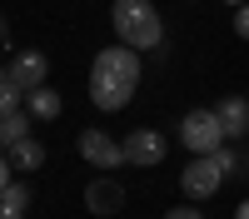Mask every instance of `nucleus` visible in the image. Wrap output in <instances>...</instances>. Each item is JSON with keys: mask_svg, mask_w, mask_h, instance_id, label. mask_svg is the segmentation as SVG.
Here are the masks:
<instances>
[{"mask_svg": "<svg viewBox=\"0 0 249 219\" xmlns=\"http://www.w3.org/2000/svg\"><path fill=\"white\" fill-rule=\"evenodd\" d=\"M234 35L249 40V0H244V5H234Z\"/></svg>", "mask_w": 249, "mask_h": 219, "instance_id": "2eb2a0df", "label": "nucleus"}, {"mask_svg": "<svg viewBox=\"0 0 249 219\" xmlns=\"http://www.w3.org/2000/svg\"><path fill=\"white\" fill-rule=\"evenodd\" d=\"M20 95H25V90L10 80V70H0V115H15L20 110Z\"/></svg>", "mask_w": 249, "mask_h": 219, "instance_id": "ddd939ff", "label": "nucleus"}, {"mask_svg": "<svg viewBox=\"0 0 249 219\" xmlns=\"http://www.w3.org/2000/svg\"><path fill=\"white\" fill-rule=\"evenodd\" d=\"M214 115H219V125H224L230 139H244L249 135V100L244 95H224L219 105H214Z\"/></svg>", "mask_w": 249, "mask_h": 219, "instance_id": "6e6552de", "label": "nucleus"}, {"mask_svg": "<svg viewBox=\"0 0 249 219\" xmlns=\"http://www.w3.org/2000/svg\"><path fill=\"white\" fill-rule=\"evenodd\" d=\"M234 219H249V199H244V204H239V209H234Z\"/></svg>", "mask_w": 249, "mask_h": 219, "instance_id": "6ab92c4d", "label": "nucleus"}, {"mask_svg": "<svg viewBox=\"0 0 249 219\" xmlns=\"http://www.w3.org/2000/svg\"><path fill=\"white\" fill-rule=\"evenodd\" d=\"M110 25L120 35V45H130V50H160V40H164V20L150 0H115Z\"/></svg>", "mask_w": 249, "mask_h": 219, "instance_id": "f03ea898", "label": "nucleus"}, {"mask_svg": "<svg viewBox=\"0 0 249 219\" xmlns=\"http://www.w3.org/2000/svg\"><path fill=\"white\" fill-rule=\"evenodd\" d=\"M244 169H249V154H244Z\"/></svg>", "mask_w": 249, "mask_h": 219, "instance_id": "412c9836", "label": "nucleus"}, {"mask_svg": "<svg viewBox=\"0 0 249 219\" xmlns=\"http://www.w3.org/2000/svg\"><path fill=\"white\" fill-rule=\"evenodd\" d=\"M25 100H30V115H35V119H60V110H65L60 90H45V85H40V90H30Z\"/></svg>", "mask_w": 249, "mask_h": 219, "instance_id": "9b49d317", "label": "nucleus"}, {"mask_svg": "<svg viewBox=\"0 0 249 219\" xmlns=\"http://www.w3.org/2000/svg\"><path fill=\"white\" fill-rule=\"evenodd\" d=\"M85 204H90L95 214H120V204H124V189H120V179H110V174H100L95 185L85 189Z\"/></svg>", "mask_w": 249, "mask_h": 219, "instance_id": "1a4fd4ad", "label": "nucleus"}, {"mask_svg": "<svg viewBox=\"0 0 249 219\" xmlns=\"http://www.w3.org/2000/svg\"><path fill=\"white\" fill-rule=\"evenodd\" d=\"M30 135V119L25 115H0V150H10V145H20V139H25Z\"/></svg>", "mask_w": 249, "mask_h": 219, "instance_id": "f8f14e48", "label": "nucleus"}, {"mask_svg": "<svg viewBox=\"0 0 249 219\" xmlns=\"http://www.w3.org/2000/svg\"><path fill=\"white\" fill-rule=\"evenodd\" d=\"M224 5H244V0H224Z\"/></svg>", "mask_w": 249, "mask_h": 219, "instance_id": "aec40b11", "label": "nucleus"}, {"mask_svg": "<svg viewBox=\"0 0 249 219\" xmlns=\"http://www.w3.org/2000/svg\"><path fill=\"white\" fill-rule=\"evenodd\" d=\"M10 179H15V165H10V154H0V189H5Z\"/></svg>", "mask_w": 249, "mask_h": 219, "instance_id": "f3484780", "label": "nucleus"}, {"mask_svg": "<svg viewBox=\"0 0 249 219\" xmlns=\"http://www.w3.org/2000/svg\"><path fill=\"white\" fill-rule=\"evenodd\" d=\"M0 204H5V209H15V214H25V204H30V194H25V185H15V179H10V185L0 189Z\"/></svg>", "mask_w": 249, "mask_h": 219, "instance_id": "4468645a", "label": "nucleus"}, {"mask_svg": "<svg viewBox=\"0 0 249 219\" xmlns=\"http://www.w3.org/2000/svg\"><path fill=\"white\" fill-rule=\"evenodd\" d=\"M5 70H10V80H15V85L30 95V90H40V85L50 80V60L40 55V50H15V60H10Z\"/></svg>", "mask_w": 249, "mask_h": 219, "instance_id": "0eeeda50", "label": "nucleus"}, {"mask_svg": "<svg viewBox=\"0 0 249 219\" xmlns=\"http://www.w3.org/2000/svg\"><path fill=\"white\" fill-rule=\"evenodd\" d=\"M234 169H239V154L219 145V150H210V154H195L190 165L179 169V189H184V199H210Z\"/></svg>", "mask_w": 249, "mask_h": 219, "instance_id": "7ed1b4c3", "label": "nucleus"}, {"mask_svg": "<svg viewBox=\"0 0 249 219\" xmlns=\"http://www.w3.org/2000/svg\"><path fill=\"white\" fill-rule=\"evenodd\" d=\"M164 219H204L195 204H179V209H170V214H164Z\"/></svg>", "mask_w": 249, "mask_h": 219, "instance_id": "dca6fc26", "label": "nucleus"}, {"mask_svg": "<svg viewBox=\"0 0 249 219\" xmlns=\"http://www.w3.org/2000/svg\"><path fill=\"white\" fill-rule=\"evenodd\" d=\"M80 154H85V165H95V169H120L124 165V145H115L105 130H85L80 135Z\"/></svg>", "mask_w": 249, "mask_h": 219, "instance_id": "423d86ee", "label": "nucleus"}, {"mask_svg": "<svg viewBox=\"0 0 249 219\" xmlns=\"http://www.w3.org/2000/svg\"><path fill=\"white\" fill-rule=\"evenodd\" d=\"M224 125H219V115L214 110H190L179 119V145L190 150V154H210V150H219L224 145Z\"/></svg>", "mask_w": 249, "mask_h": 219, "instance_id": "20e7f679", "label": "nucleus"}, {"mask_svg": "<svg viewBox=\"0 0 249 219\" xmlns=\"http://www.w3.org/2000/svg\"><path fill=\"white\" fill-rule=\"evenodd\" d=\"M164 154H170V145H164L160 130H130V135H124V165H135V169H155Z\"/></svg>", "mask_w": 249, "mask_h": 219, "instance_id": "39448f33", "label": "nucleus"}, {"mask_svg": "<svg viewBox=\"0 0 249 219\" xmlns=\"http://www.w3.org/2000/svg\"><path fill=\"white\" fill-rule=\"evenodd\" d=\"M5 154H10L15 169H40V165H45V145H40L35 135H25V139H20V145H10Z\"/></svg>", "mask_w": 249, "mask_h": 219, "instance_id": "9d476101", "label": "nucleus"}, {"mask_svg": "<svg viewBox=\"0 0 249 219\" xmlns=\"http://www.w3.org/2000/svg\"><path fill=\"white\" fill-rule=\"evenodd\" d=\"M0 219H25V214H15V209H5V204H0Z\"/></svg>", "mask_w": 249, "mask_h": 219, "instance_id": "a211bd4d", "label": "nucleus"}, {"mask_svg": "<svg viewBox=\"0 0 249 219\" xmlns=\"http://www.w3.org/2000/svg\"><path fill=\"white\" fill-rule=\"evenodd\" d=\"M140 90V50L130 45H110L95 55V70H90V100L100 110H124Z\"/></svg>", "mask_w": 249, "mask_h": 219, "instance_id": "f257e3e1", "label": "nucleus"}]
</instances>
